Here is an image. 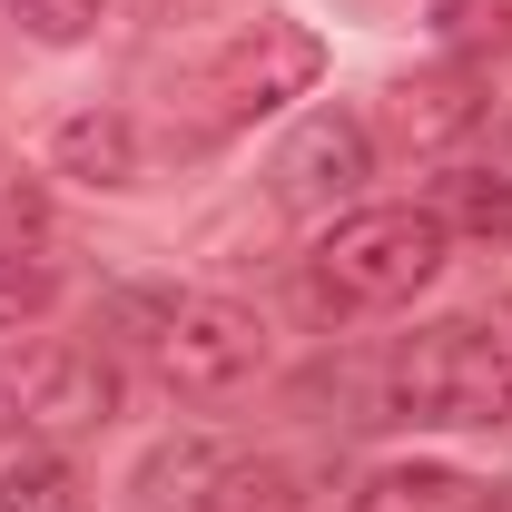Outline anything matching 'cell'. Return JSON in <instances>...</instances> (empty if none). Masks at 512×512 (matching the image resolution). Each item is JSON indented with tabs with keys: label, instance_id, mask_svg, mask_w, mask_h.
<instances>
[{
	"label": "cell",
	"instance_id": "9c48e42d",
	"mask_svg": "<svg viewBox=\"0 0 512 512\" xmlns=\"http://www.w3.org/2000/svg\"><path fill=\"white\" fill-rule=\"evenodd\" d=\"M424 207L444 217V237L512 247V178H493V168H453V178H434V197H424Z\"/></svg>",
	"mask_w": 512,
	"mask_h": 512
},
{
	"label": "cell",
	"instance_id": "8fae6325",
	"mask_svg": "<svg viewBox=\"0 0 512 512\" xmlns=\"http://www.w3.org/2000/svg\"><path fill=\"white\" fill-rule=\"evenodd\" d=\"M188 512H296V473L286 463H217L188 493Z\"/></svg>",
	"mask_w": 512,
	"mask_h": 512
},
{
	"label": "cell",
	"instance_id": "6da1fadb",
	"mask_svg": "<svg viewBox=\"0 0 512 512\" xmlns=\"http://www.w3.org/2000/svg\"><path fill=\"white\" fill-rule=\"evenodd\" d=\"M444 256H453V237L434 207H345L316 237V286H325V306L375 316V306H414L444 276Z\"/></svg>",
	"mask_w": 512,
	"mask_h": 512
},
{
	"label": "cell",
	"instance_id": "7a4b0ae2",
	"mask_svg": "<svg viewBox=\"0 0 512 512\" xmlns=\"http://www.w3.org/2000/svg\"><path fill=\"white\" fill-rule=\"evenodd\" d=\"M394 424H512V335L453 316L424 325L394 365H384Z\"/></svg>",
	"mask_w": 512,
	"mask_h": 512
},
{
	"label": "cell",
	"instance_id": "30bf717a",
	"mask_svg": "<svg viewBox=\"0 0 512 512\" xmlns=\"http://www.w3.org/2000/svg\"><path fill=\"white\" fill-rule=\"evenodd\" d=\"M473 119H483V99H473L463 69H434V79H404V89H394V128H404L414 148H444V138H463Z\"/></svg>",
	"mask_w": 512,
	"mask_h": 512
},
{
	"label": "cell",
	"instance_id": "277c9868",
	"mask_svg": "<svg viewBox=\"0 0 512 512\" xmlns=\"http://www.w3.org/2000/svg\"><path fill=\"white\" fill-rule=\"evenodd\" d=\"M119 414V365L89 345H10L0 355V434L79 444Z\"/></svg>",
	"mask_w": 512,
	"mask_h": 512
},
{
	"label": "cell",
	"instance_id": "5bb4252c",
	"mask_svg": "<svg viewBox=\"0 0 512 512\" xmlns=\"http://www.w3.org/2000/svg\"><path fill=\"white\" fill-rule=\"evenodd\" d=\"M434 30H444L453 60H473V50H512V0H434Z\"/></svg>",
	"mask_w": 512,
	"mask_h": 512
},
{
	"label": "cell",
	"instance_id": "e0dca14e",
	"mask_svg": "<svg viewBox=\"0 0 512 512\" xmlns=\"http://www.w3.org/2000/svg\"><path fill=\"white\" fill-rule=\"evenodd\" d=\"M119 10H168V0H119Z\"/></svg>",
	"mask_w": 512,
	"mask_h": 512
},
{
	"label": "cell",
	"instance_id": "7c38bea8",
	"mask_svg": "<svg viewBox=\"0 0 512 512\" xmlns=\"http://www.w3.org/2000/svg\"><path fill=\"white\" fill-rule=\"evenodd\" d=\"M0 266H50V207L10 158H0Z\"/></svg>",
	"mask_w": 512,
	"mask_h": 512
},
{
	"label": "cell",
	"instance_id": "2e32d148",
	"mask_svg": "<svg viewBox=\"0 0 512 512\" xmlns=\"http://www.w3.org/2000/svg\"><path fill=\"white\" fill-rule=\"evenodd\" d=\"M493 178H512V119L493 128Z\"/></svg>",
	"mask_w": 512,
	"mask_h": 512
},
{
	"label": "cell",
	"instance_id": "4fadbf2b",
	"mask_svg": "<svg viewBox=\"0 0 512 512\" xmlns=\"http://www.w3.org/2000/svg\"><path fill=\"white\" fill-rule=\"evenodd\" d=\"M0 512H79V483H69L60 453H20L0 473Z\"/></svg>",
	"mask_w": 512,
	"mask_h": 512
},
{
	"label": "cell",
	"instance_id": "52a82bcc",
	"mask_svg": "<svg viewBox=\"0 0 512 512\" xmlns=\"http://www.w3.org/2000/svg\"><path fill=\"white\" fill-rule=\"evenodd\" d=\"M50 168L79 188H138V119L128 109H69L50 128Z\"/></svg>",
	"mask_w": 512,
	"mask_h": 512
},
{
	"label": "cell",
	"instance_id": "9a60e30c",
	"mask_svg": "<svg viewBox=\"0 0 512 512\" xmlns=\"http://www.w3.org/2000/svg\"><path fill=\"white\" fill-rule=\"evenodd\" d=\"M30 40H50V50H69V40H89L99 20H109V0H0Z\"/></svg>",
	"mask_w": 512,
	"mask_h": 512
},
{
	"label": "cell",
	"instance_id": "ba28073f",
	"mask_svg": "<svg viewBox=\"0 0 512 512\" xmlns=\"http://www.w3.org/2000/svg\"><path fill=\"white\" fill-rule=\"evenodd\" d=\"M345 512H493V503H483L473 473H444V463H384V473L355 483Z\"/></svg>",
	"mask_w": 512,
	"mask_h": 512
},
{
	"label": "cell",
	"instance_id": "3957f363",
	"mask_svg": "<svg viewBox=\"0 0 512 512\" xmlns=\"http://www.w3.org/2000/svg\"><path fill=\"white\" fill-rule=\"evenodd\" d=\"M325 69V40L306 30V20H256V30H237L217 60L188 79V119L197 138H227V128H256L266 109H286V99H306Z\"/></svg>",
	"mask_w": 512,
	"mask_h": 512
},
{
	"label": "cell",
	"instance_id": "8992f818",
	"mask_svg": "<svg viewBox=\"0 0 512 512\" xmlns=\"http://www.w3.org/2000/svg\"><path fill=\"white\" fill-rule=\"evenodd\" d=\"M365 178H375V128L345 119V109H316V119L286 128V148L266 168V197L296 207V217H335V207H355Z\"/></svg>",
	"mask_w": 512,
	"mask_h": 512
},
{
	"label": "cell",
	"instance_id": "5b68a950",
	"mask_svg": "<svg viewBox=\"0 0 512 512\" xmlns=\"http://www.w3.org/2000/svg\"><path fill=\"white\" fill-rule=\"evenodd\" d=\"M158 375L188 404H217V394L256 384L266 375V316L237 306V296H178L158 316Z\"/></svg>",
	"mask_w": 512,
	"mask_h": 512
}]
</instances>
